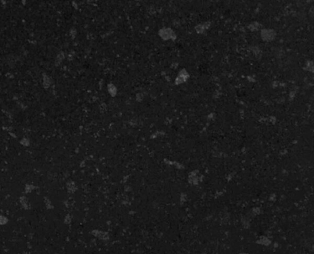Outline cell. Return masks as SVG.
I'll return each instance as SVG.
<instances>
[{
  "label": "cell",
  "mask_w": 314,
  "mask_h": 254,
  "mask_svg": "<svg viewBox=\"0 0 314 254\" xmlns=\"http://www.w3.org/2000/svg\"><path fill=\"white\" fill-rule=\"evenodd\" d=\"M7 222H8V220H7L6 218L0 215V224H5L7 223Z\"/></svg>",
  "instance_id": "6da1fadb"
}]
</instances>
